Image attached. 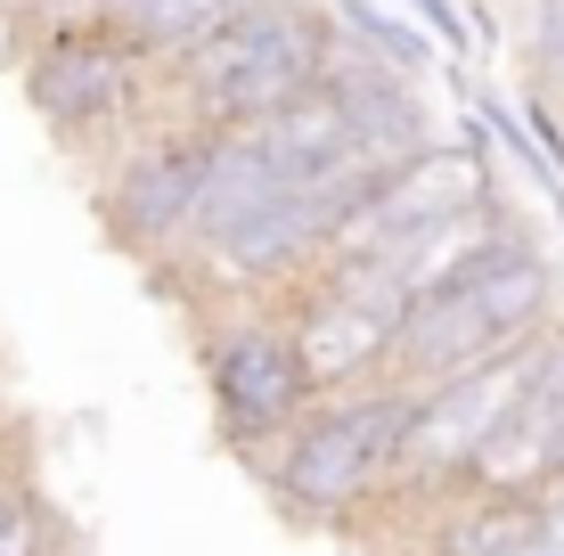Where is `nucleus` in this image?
I'll return each instance as SVG.
<instances>
[{"instance_id": "obj_1", "label": "nucleus", "mask_w": 564, "mask_h": 556, "mask_svg": "<svg viewBox=\"0 0 564 556\" xmlns=\"http://www.w3.org/2000/svg\"><path fill=\"white\" fill-rule=\"evenodd\" d=\"M327 50H336V25L319 0H246L229 25L155 66V115L197 131H246L319 90Z\"/></svg>"}, {"instance_id": "obj_2", "label": "nucleus", "mask_w": 564, "mask_h": 556, "mask_svg": "<svg viewBox=\"0 0 564 556\" xmlns=\"http://www.w3.org/2000/svg\"><path fill=\"white\" fill-rule=\"evenodd\" d=\"M556 328V262L540 254L532 229L499 238L491 254L475 262L458 286L425 295L401 312L393 352H384V385L393 393H425L458 369H482V360L516 352V344Z\"/></svg>"}, {"instance_id": "obj_3", "label": "nucleus", "mask_w": 564, "mask_h": 556, "mask_svg": "<svg viewBox=\"0 0 564 556\" xmlns=\"http://www.w3.org/2000/svg\"><path fill=\"white\" fill-rule=\"evenodd\" d=\"M393 450H401V393L360 385L336 401H311L279 443L254 450V467L303 524H344L393 491Z\"/></svg>"}, {"instance_id": "obj_4", "label": "nucleus", "mask_w": 564, "mask_h": 556, "mask_svg": "<svg viewBox=\"0 0 564 556\" xmlns=\"http://www.w3.org/2000/svg\"><path fill=\"white\" fill-rule=\"evenodd\" d=\"M279 328L295 344V369L311 401H336L360 385H384V352L401 328V295L377 279V262H319L311 279L286 286Z\"/></svg>"}, {"instance_id": "obj_5", "label": "nucleus", "mask_w": 564, "mask_h": 556, "mask_svg": "<svg viewBox=\"0 0 564 556\" xmlns=\"http://www.w3.org/2000/svg\"><path fill=\"white\" fill-rule=\"evenodd\" d=\"M25 107L57 140H131L155 115V57L99 25H42L25 42Z\"/></svg>"}, {"instance_id": "obj_6", "label": "nucleus", "mask_w": 564, "mask_h": 556, "mask_svg": "<svg viewBox=\"0 0 564 556\" xmlns=\"http://www.w3.org/2000/svg\"><path fill=\"white\" fill-rule=\"evenodd\" d=\"M540 369V336L516 344V352L482 360V369H458L425 393H401V450H393V491L401 500H451L475 467V450L491 443V426L523 401Z\"/></svg>"}, {"instance_id": "obj_7", "label": "nucleus", "mask_w": 564, "mask_h": 556, "mask_svg": "<svg viewBox=\"0 0 564 556\" xmlns=\"http://www.w3.org/2000/svg\"><path fill=\"white\" fill-rule=\"evenodd\" d=\"M205 393H213L221 443L246 450V458L262 443H279V434L311 410L295 344L279 328V303H229V312L205 328Z\"/></svg>"}, {"instance_id": "obj_8", "label": "nucleus", "mask_w": 564, "mask_h": 556, "mask_svg": "<svg viewBox=\"0 0 564 556\" xmlns=\"http://www.w3.org/2000/svg\"><path fill=\"white\" fill-rule=\"evenodd\" d=\"M205 140L197 123H172V115H148L123 140L115 172L99 181V221L123 254L140 262H172L188 238V205H197V172H205Z\"/></svg>"}, {"instance_id": "obj_9", "label": "nucleus", "mask_w": 564, "mask_h": 556, "mask_svg": "<svg viewBox=\"0 0 564 556\" xmlns=\"http://www.w3.org/2000/svg\"><path fill=\"white\" fill-rule=\"evenodd\" d=\"M499 197V172H491V148H466V140H425L417 156H401L393 172L352 197V214L327 229V254L319 262H368L384 254L393 238H410L425 221H451L466 205Z\"/></svg>"}, {"instance_id": "obj_10", "label": "nucleus", "mask_w": 564, "mask_h": 556, "mask_svg": "<svg viewBox=\"0 0 564 556\" xmlns=\"http://www.w3.org/2000/svg\"><path fill=\"white\" fill-rule=\"evenodd\" d=\"M319 90L336 99L344 131H352V164L360 172H393L401 156H417V148L434 140V115H425L417 83H410V74H393V66H377V57L352 50L344 33H336V50H327Z\"/></svg>"}, {"instance_id": "obj_11", "label": "nucleus", "mask_w": 564, "mask_h": 556, "mask_svg": "<svg viewBox=\"0 0 564 556\" xmlns=\"http://www.w3.org/2000/svg\"><path fill=\"white\" fill-rule=\"evenodd\" d=\"M516 229H523V214L508 197H482V205H466V214H451V221H425V229H410V238H393L384 254H368V262H377V279L393 286L401 312H410V303L458 286L499 238H516Z\"/></svg>"}, {"instance_id": "obj_12", "label": "nucleus", "mask_w": 564, "mask_h": 556, "mask_svg": "<svg viewBox=\"0 0 564 556\" xmlns=\"http://www.w3.org/2000/svg\"><path fill=\"white\" fill-rule=\"evenodd\" d=\"M246 0H50V25H99L115 42H131L140 57H181L188 42H205L213 25H229Z\"/></svg>"}, {"instance_id": "obj_13", "label": "nucleus", "mask_w": 564, "mask_h": 556, "mask_svg": "<svg viewBox=\"0 0 564 556\" xmlns=\"http://www.w3.org/2000/svg\"><path fill=\"white\" fill-rule=\"evenodd\" d=\"M246 140H254V156L279 172V181H319V172H360L352 164V131H344V115L327 90H303L295 107L262 115V123H246Z\"/></svg>"}, {"instance_id": "obj_14", "label": "nucleus", "mask_w": 564, "mask_h": 556, "mask_svg": "<svg viewBox=\"0 0 564 556\" xmlns=\"http://www.w3.org/2000/svg\"><path fill=\"white\" fill-rule=\"evenodd\" d=\"M327 25H336L352 50H368L377 66L410 74V83H417V74H434V57H442V50H434V42H425V33L410 25V17H384L377 0H336V9H327Z\"/></svg>"}, {"instance_id": "obj_15", "label": "nucleus", "mask_w": 564, "mask_h": 556, "mask_svg": "<svg viewBox=\"0 0 564 556\" xmlns=\"http://www.w3.org/2000/svg\"><path fill=\"white\" fill-rule=\"evenodd\" d=\"M516 57H523V90L564 115V0H523Z\"/></svg>"}, {"instance_id": "obj_16", "label": "nucleus", "mask_w": 564, "mask_h": 556, "mask_svg": "<svg viewBox=\"0 0 564 556\" xmlns=\"http://www.w3.org/2000/svg\"><path fill=\"white\" fill-rule=\"evenodd\" d=\"M523 532V508L508 500H451V515L434 524V556H508Z\"/></svg>"}, {"instance_id": "obj_17", "label": "nucleus", "mask_w": 564, "mask_h": 556, "mask_svg": "<svg viewBox=\"0 0 564 556\" xmlns=\"http://www.w3.org/2000/svg\"><path fill=\"white\" fill-rule=\"evenodd\" d=\"M50 548H57L50 508L33 500L25 483H9V475H0V556H50Z\"/></svg>"}, {"instance_id": "obj_18", "label": "nucleus", "mask_w": 564, "mask_h": 556, "mask_svg": "<svg viewBox=\"0 0 564 556\" xmlns=\"http://www.w3.org/2000/svg\"><path fill=\"white\" fill-rule=\"evenodd\" d=\"M532 401H540V417H549V458H556V475H564V328H549V336H540Z\"/></svg>"}, {"instance_id": "obj_19", "label": "nucleus", "mask_w": 564, "mask_h": 556, "mask_svg": "<svg viewBox=\"0 0 564 556\" xmlns=\"http://www.w3.org/2000/svg\"><path fill=\"white\" fill-rule=\"evenodd\" d=\"M410 25L425 33L434 50H475V33H466V17H458V0H410Z\"/></svg>"}]
</instances>
